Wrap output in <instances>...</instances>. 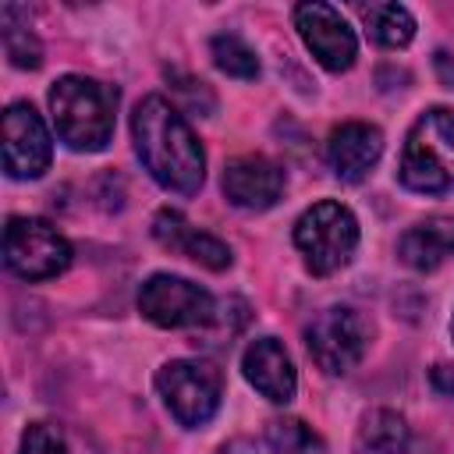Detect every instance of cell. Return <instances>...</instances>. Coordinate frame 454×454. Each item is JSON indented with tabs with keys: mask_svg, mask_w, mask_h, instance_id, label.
I'll list each match as a JSON object with an SVG mask.
<instances>
[{
	"mask_svg": "<svg viewBox=\"0 0 454 454\" xmlns=\"http://www.w3.org/2000/svg\"><path fill=\"white\" fill-rule=\"evenodd\" d=\"M131 138L142 167L160 188L174 195H195L202 188L206 153L174 103H167L163 96L138 99L131 114Z\"/></svg>",
	"mask_w": 454,
	"mask_h": 454,
	"instance_id": "1",
	"label": "cell"
},
{
	"mask_svg": "<svg viewBox=\"0 0 454 454\" xmlns=\"http://www.w3.org/2000/svg\"><path fill=\"white\" fill-rule=\"evenodd\" d=\"M57 138L74 153H99L114 138L117 89L85 74H64L50 85Z\"/></svg>",
	"mask_w": 454,
	"mask_h": 454,
	"instance_id": "2",
	"label": "cell"
},
{
	"mask_svg": "<svg viewBox=\"0 0 454 454\" xmlns=\"http://www.w3.org/2000/svg\"><path fill=\"white\" fill-rule=\"evenodd\" d=\"M397 177L419 195L454 192V110L429 106L419 114L404 135Z\"/></svg>",
	"mask_w": 454,
	"mask_h": 454,
	"instance_id": "3",
	"label": "cell"
},
{
	"mask_svg": "<svg viewBox=\"0 0 454 454\" xmlns=\"http://www.w3.org/2000/svg\"><path fill=\"white\" fill-rule=\"evenodd\" d=\"M294 248L312 277H330L351 262L358 248V220L348 206L323 199L294 220Z\"/></svg>",
	"mask_w": 454,
	"mask_h": 454,
	"instance_id": "4",
	"label": "cell"
},
{
	"mask_svg": "<svg viewBox=\"0 0 454 454\" xmlns=\"http://www.w3.org/2000/svg\"><path fill=\"white\" fill-rule=\"evenodd\" d=\"M372 326L351 305H326L305 323V348L326 376L351 372L369 351Z\"/></svg>",
	"mask_w": 454,
	"mask_h": 454,
	"instance_id": "5",
	"label": "cell"
},
{
	"mask_svg": "<svg viewBox=\"0 0 454 454\" xmlns=\"http://www.w3.org/2000/svg\"><path fill=\"white\" fill-rule=\"evenodd\" d=\"M156 394L184 429H199L216 415L223 397V380H220V369H213L209 362L174 358L160 365Z\"/></svg>",
	"mask_w": 454,
	"mask_h": 454,
	"instance_id": "6",
	"label": "cell"
},
{
	"mask_svg": "<svg viewBox=\"0 0 454 454\" xmlns=\"http://www.w3.org/2000/svg\"><path fill=\"white\" fill-rule=\"evenodd\" d=\"M4 262L21 280H50L71 266V245L43 216H11L4 227Z\"/></svg>",
	"mask_w": 454,
	"mask_h": 454,
	"instance_id": "7",
	"label": "cell"
},
{
	"mask_svg": "<svg viewBox=\"0 0 454 454\" xmlns=\"http://www.w3.org/2000/svg\"><path fill=\"white\" fill-rule=\"evenodd\" d=\"M138 312L163 330H184V326H206L216 319V301L206 287L174 277V273H153L138 287Z\"/></svg>",
	"mask_w": 454,
	"mask_h": 454,
	"instance_id": "8",
	"label": "cell"
},
{
	"mask_svg": "<svg viewBox=\"0 0 454 454\" xmlns=\"http://www.w3.org/2000/svg\"><path fill=\"white\" fill-rule=\"evenodd\" d=\"M294 28L309 53L326 67V71H348L358 57V39L355 28L344 21V14L323 0H305L294 7Z\"/></svg>",
	"mask_w": 454,
	"mask_h": 454,
	"instance_id": "9",
	"label": "cell"
},
{
	"mask_svg": "<svg viewBox=\"0 0 454 454\" xmlns=\"http://www.w3.org/2000/svg\"><path fill=\"white\" fill-rule=\"evenodd\" d=\"M53 138L43 117L28 103H11L4 110V170L14 181H35L50 170Z\"/></svg>",
	"mask_w": 454,
	"mask_h": 454,
	"instance_id": "10",
	"label": "cell"
},
{
	"mask_svg": "<svg viewBox=\"0 0 454 454\" xmlns=\"http://www.w3.org/2000/svg\"><path fill=\"white\" fill-rule=\"evenodd\" d=\"M220 184H223V195H227L231 206L262 213V209H270V206L280 202V195L287 188V174L270 156L248 153V156H234L223 167Z\"/></svg>",
	"mask_w": 454,
	"mask_h": 454,
	"instance_id": "11",
	"label": "cell"
},
{
	"mask_svg": "<svg viewBox=\"0 0 454 454\" xmlns=\"http://www.w3.org/2000/svg\"><path fill=\"white\" fill-rule=\"evenodd\" d=\"M383 156V131L365 121H344L326 138V163L333 177L358 184Z\"/></svg>",
	"mask_w": 454,
	"mask_h": 454,
	"instance_id": "12",
	"label": "cell"
},
{
	"mask_svg": "<svg viewBox=\"0 0 454 454\" xmlns=\"http://www.w3.org/2000/svg\"><path fill=\"white\" fill-rule=\"evenodd\" d=\"M241 372H245L248 387H255L273 404H287L294 397V390H298L294 362H291L287 348L277 337L248 340V348L241 351Z\"/></svg>",
	"mask_w": 454,
	"mask_h": 454,
	"instance_id": "13",
	"label": "cell"
},
{
	"mask_svg": "<svg viewBox=\"0 0 454 454\" xmlns=\"http://www.w3.org/2000/svg\"><path fill=\"white\" fill-rule=\"evenodd\" d=\"M153 238L163 248H170V252H177V255H184V259H192V262H199L213 273L231 266V248L216 234L192 227L177 209H160L153 216Z\"/></svg>",
	"mask_w": 454,
	"mask_h": 454,
	"instance_id": "14",
	"label": "cell"
},
{
	"mask_svg": "<svg viewBox=\"0 0 454 454\" xmlns=\"http://www.w3.org/2000/svg\"><path fill=\"white\" fill-rule=\"evenodd\" d=\"M397 255L419 273H429L454 259V216H429L411 223L397 241Z\"/></svg>",
	"mask_w": 454,
	"mask_h": 454,
	"instance_id": "15",
	"label": "cell"
},
{
	"mask_svg": "<svg viewBox=\"0 0 454 454\" xmlns=\"http://www.w3.org/2000/svg\"><path fill=\"white\" fill-rule=\"evenodd\" d=\"M411 429L390 408H369L355 429V454H404Z\"/></svg>",
	"mask_w": 454,
	"mask_h": 454,
	"instance_id": "16",
	"label": "cell"
},
{
	"mask_svg": "<svg viewBox=\"0 0 454 454\" xmlns=\"http://www.w3.org/2000/svg\"><path fill=\"white\" fill-rule=\"evenodd\" d=\"M358 14H362L369 39L387 50H401L415 39V18L401 4H362Z\"/></svg>",
	"mask_w": 454,
	"mask_h": 454,
	"instance_id": "17",
	"label": "cell"
},
{
	"mask_svg": "<svg viewBox=\"0 0 454 454\" xmlns=\"http://www.w3.org/2000/svg\"><path fill=\"white\" fill-rule=\"evenodd\" d=\"M266 447L273 454H326L323 436L312 426H305L301 419H291V415L266 422Z\"/></svg>",
	"mask_w": 454,
	"mask_h": 454,
	"instance_id": "18",
	"label": "cell"
},
{
	"mask_svg": "<svg viewBox=\"0 0 454 454\" xmlns=\"http://www.w3.org/2000/svg\"><path fill=\"white\" fill-rule=\"evenodd\" d=\"M209 53H213V64L223 71V74H231V78H259V57H255V50L241 39V35H234V32H220V35H213L209 39Z\"/></svg>",
	"mask_w": 454,
	"mask_h": 454,
	"instance_id": "19",
	"label": "cell"
},
{
	"mask_svg": "<svg viewBox=\"0 0 454 454\" xmlns=\"http://www.w3.org/2000/svg\"><path fill=\"white\" fill-rule=\"evenodd\" d=\"M0 25H4V50H7L11 64L14 67H25V71H35L43 64V43H39V35L28 25H18L14 21V7L11 4L0 11Z\"/></svg>",
	"mask_w": 454,
	"mask_h": 454,
	"instance_id": "20",
	"label": "cell"
},
{
	"mask_svg": "<svg viewBox=\"0 0 454 454\" xmlns=\"http://www.w3.org/2000/svg\"><path fill=\"white\" fill-rule=\"evenodd\" d=\"M21 454H71L64 433L50 422H32L21 433Z\"/></svg>",
	"mask_w": 454,
	"mask_h": 454,
	"instance_id": "21",
	"label": "cell"
},
{
	"mask_svg": "<svg viewBox=\"0 0 454 454\" xmlns=\"http://www.w3.org/2000/svg\"><path fill=\"white\" fill-rule=\"evenodd\" d=\"M170 89L184 99V106L192 110V114H199V117H206V114H213V106H216V99H213V92H209V85L206 82H199V78H188V74H177V71H170Z\"/></svg>",
	"mask_w": 454,
	"mask_h": 454,
	"instance_id": "22",
	"label": "cell"
},
{
	"mask_svg": "<svg viewBox=\"0 0 454 454\" xmlns=\"http://www.w3.org/2000/svg\"><path fill=\"white\" fill-rule=\"evenodd\" d=\"M429 383H433L436 394L454 397V365H433L429 369Z\"/></svg>",
	"mask_w": 454,
	"mask_h": 454,
	"instance_id": "23",
	"label": "cell"
},
{
	"mask_svg": "<svg viewBox=\"0 0 454 454\" xmlns=\"http://www.w3.org/2000/svg\"><path fill=\"white\" fill-rule=\"evenodd\" d=\"M216 454H259V447H255L248 436H234V440L220 443V450H216Z\"/></svg>",
	"mask_w": 454,
	"mask_h": 454,
	"instance_id": "24",
	"label": "cell"
},
{
	"mask_svg": "<svg viewBox=\"0 0 454 454\" xmlns=\"http://www.w3.org/2000/svg\"><path fill=\"white\" fill-rule=\"evenodd\" d=\"M450 337H454V319H450Z\"/></svg>",
	"mask_w": 454,
	"mask_h": 454,
	"instance_id": "25",
	"label": "cell"
}]
</instances>
